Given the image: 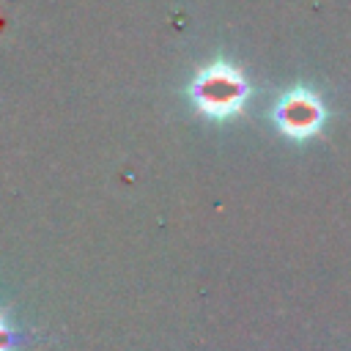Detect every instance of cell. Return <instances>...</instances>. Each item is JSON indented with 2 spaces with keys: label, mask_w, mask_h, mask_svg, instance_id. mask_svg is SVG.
<instances>
[{
  "label": "cell",
  "mask_w": 351,
  "mask_h": 351,
  "mask_svg": "<svg viewBox=\"0 0 351 351\" xmlns=\"http://www.w3.org/2000/svg\"><path fill=\"white\" fill-rule=\"evenodd\" d=\"M8 346H11V329H8L5 321L0 318V351H8Z\"/></svg>",
  "instance_id": "3957f363"
},
{
  "label": "cell",
  "mask_w": 351,
  "mask_h": 351,
  "mask_svg": "<svg viewBox=\"0 0 351 351\" xmlns=\"http://www.w3.org/2000/svg\"><path fill=\"white\" fill-rule=\"evenodd\" d=\"M197 101L206 112L228 115L244 101V82L236 71H228L225 66H214L197 80Z\"/></svg>",
  "instance_id": "6da1fadb"
},
{
  "label": "cell",
  "mask_w": 351,
  "mask_h": 351,
  "mask_svg": "<svg viewBox=\"0 0 351 351\" xmlns=\"http://www.w3.org/2000/svg\"><path fill=\"white\" fill-rule=\"evenodd\" d=\"M280 121H282V126L288 132L307 134L318 123V107L313 104V99H291V101H282Z\"/></svg>",
  "instance_id": "7a4b0ae2"
}]
</instances>
